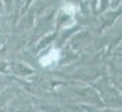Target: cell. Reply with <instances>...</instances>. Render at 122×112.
I'll list each match as a JSON object with an SVG mask.
<instances>
[{
	"label": "cell",
	"instance_id": "6da1fadb",
	"mask_svg": "<svg viewBox=\"0 0 122 112\" xmlns=\"http://www.w3.org/2000/svg\"><path fill=\"white\" fill-rule=\"evenodd\" d=\"M108 4V0H100V11H104Z\"/></svg>",
	"mask_w": 122,
	"mask_h": 112
},
{
	"label": "cell",
	"instance_id": "7a4b0ae2",
	"mask_svg": "<svg viewBox=\"0 0 122 112\" xmlns=\"http://www.w3.org/2000/svg\"><path fill=\"white\" fill-rule=\"evenodd\" d=\"M30 1H32V0H28V4H29V3H30Z\"/></svg>",
	"mask_w": 122,
	"mask_h": 112
}]
</instances>
